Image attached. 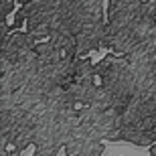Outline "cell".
<instances>
[{
    "instance_id": "1",
    "label": "cell",
    "mask_w": 156,
    "mask_h": 156,
    "mask_svg": "<svg viewBox=\"0 0 156 156\" xmlns=\"http://www.w3.org/2000/svg\"><path fill=\"white\" fill-rule=\"evenodd\" d=\"M0 156H16V152H10V150H2Z\"/></svg>"
}]
</instances>
